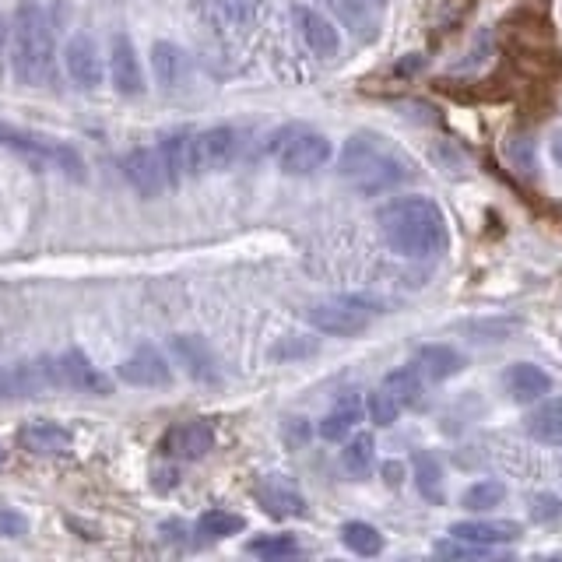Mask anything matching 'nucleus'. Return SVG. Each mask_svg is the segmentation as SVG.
<instances>
[{"label":"nucleus","instance_id":"4c0bfd02","mask_svg":"<svg viewBox=\"0 0 562 562\" xmlns=\"http://www.w3.org/2000/svg\"><path fill=\"white\" fill-rule=\"evenodd\" d=\"M552 155H555V162H559V166H562V137L552 145Z\"/></svg>","mask_w":562,"mask_h":562},{"label":"nucleus","instance_id":"39448f33","mask_svg":"<svg viewBox=\"0 0 562 562\" xmlns=\"http://www.w3.org/2000/svg\"><path fill=\"white\" fill-rule=\"evenodd\" d=\"M380 303L366 296H331L320 299L306 310V320H310L317 331L334 334V338H355L362 334L376 317H380Z\"/></svg>","mask_w":562,"mask_h":562},{"label":"nucleus","instance_id":"6ab92c4d","mask_svg":"<svg viewBox=\"0 0 562 562\" xmlns=\"http://www.w3.org/2000/svg\"><path fill=\"white\" fill-rule=\"evenodd\" d=\"M253 496H257V503L264 506L271 517H299V513L306 510L303 496H299V492L278 475L260 478L257 489H253Z\"/></svg>","mask_w":562,"mask_h":562},{"label":"nucleus","instance_id":"aec40b11","mask_svg":"<svg viewBox=\"0 0 562 562\" xmlns=\"http://www.w3.org/2000/svg\"><path fill=\"white\" fill-rule=\"evenodd\" d=\"M159 159L166 166L169 187H180L183 176L194 173V137L190 134H166L159 141Z\"/></svg>","mask_w":562,"mask_h":562},{"label":"nucleus","instance_id":"f03ea898","mask_svg":"<svg viewBox=\"0 0 562 562\" xmlns=\"http://www.w3.org/2000/svg\"><path fill=\"white\" fill-rule=\"evenodd\" d=\"M411 176V166L387 137L376 134H352L345 152H341V180L359 194L373 197L383 190L401 187Z\"/></svg>","mask_w":562,"mask_h":562},{"label":"nucleus","instance_id":"2eb2a0df","mask_svg":"<svg viewBox=\"0 0 562 562\" xmlns=\"http://www.w3.org/2000/svg\"><path fill=\"white\" fill-rule=\"evenodd\" d=\"M362 415H366V401H362V394L348 390V394H341L338 401H334V408L324 415V422H320V436L331 443L348 440V436L355 433V426L362 422Z\"/></svg>","mask_w":562,"mask_h":562},{"label":"nucleus","instance_id":"dca6fc26","mask_svg":"<svg viewBox=\"0 0 562 562\" xmlns=\"http://www.w3.org/2000/svg\"><path fill=\"white\" fill-rule=\"evenodd\" d=\"M18 447L39 457H57L71 450V433L64 426H57V422H43L39 418V422H25L18 429Z\"/></svg>","mask_w":562,"mask_h":562},{"label":"nucleus","instance_id":"cd10ccee","mask_svg":"<svg viewBox=\"0 0 562 562\" xmlns=\"http://www.w3.org/2000/svg\"><path fill=\"white\" fill-rule=\"evenodd\" d=\"M341 541L352 548L355 555H380L383 548V534L376 531L366 520H352V524L341 527Z\"/></svg>","mask_w":562,"mask_h":562},{"label":"nucleus","instance_id":"a211bd4d","mask_svg":"<svg viewBox=\"0 0 562 562\" xmlns=\"http://www.w3.org/2000/svg\"><path fill=\"white\" fill-rule=\"evenodd\" d=\"M520 534L524 531H520V524H513V520H461V524L450 527V538H461V541L485 545V548L510 545Z\"/></svg>","mask_w":562,"mask_h":562},{"label":"nucleus","instance_id":"5701e85b","mask_svg":"<svg viewBox=\"0 0 562 562\" xmlns=\"http://www.w3.org/2000/svg\"><path fill=\"white\" fill-rule=\"evenodd\" d=\"M527 436L545 447H562V397H552L527 415Z\"/></svg>","mask_w":562,"mask_h":562},{"label":"nucleus","instance_id":"393cba45","mask_svg":"<svg viewBox=\"0 0 562 562\" xmlns=\"http://www.w3.org/2000/svg\"><path fill=\"white\" fill-rule=\"evenodd\" d=\"M411 471H415V489L422 492V499L443 503V468L429 450H418L415 461H411Z\"/></svg>","mask_w":562,"mask_h":562},{"label":"nucleus","instance_id":"58836bf2","mask_svg":"<svg viewBox=\"0 0 562 562\" xmlns=\"http://www.w3.org/2000/svg\"><path fill=\"white\" fill-rule=\"evenodd\" d=\"M0 464H4V443H0Z\"/></svg>","mask_w":562,"mask_h":562},{"label":"nucleus","instance_id":"473e14b6","mask_svg":"<svg viewBox=\"0 0 562 562\" xmlns=\"http://www.w3.org/2000/svg\"><path fill=\"white\" fill-rule=\"evenodd\" d=\"M327 4H331L341 18H348V22H366V18L376 15L387 0H327Z\"/></svg>","mask_w":562,"mask_h":562},{"label":"nucleus","instance_id":"9b49d317","mask_svg":"<svg viewBox=\"0 0 562 562\" xmlns=\"http://www.w3.org/2000/svg\"><path fill=\"white\" fill-rule=\"evenodd\" d=\"M120 380L134 383V387H166L173 380V369H169L166 355L152 345H141L134 355L120 362Z\"/></svg>","mask_w":562,"mask_h":562},{"label":"nucleus","instance_id":"e433bc0d","mask_svg":"<svg viewBox=\"0 0 562 562\" xmlns=\"http://www.w3.org/2000/svg\"><path fill=\"white\" fill-rule=\"evenodd\" d=\"M4 43H8V22H4V15H0V50H4Z\"/></svg>","mask_w":562,"mask_h":562},{"label":"nucleus","instance_id":"c9c22d12","mask_svg":"<svg viewBox=\"0 0 562 562\" xmlns=\"http://www.w3.org/2000/svg\"><path fill=\"white\" fill-rule=\"evenodd\" d=\"M0 534H25V520L18 517V513H11V510H0Z\"/></svg>","mask_w":562,"mask_h":562},{"label":"nucleus","instance_id":"20e7f679","mask_svg":"<svg viewBox=\"0 0 562 562\" xmlns=\"http://www.w3.org/2000/svg\"><path fill=\"white\" fill-rule=\"evenodd\" d=\"M271 159L278 162L285 173L292 176H306V173H317L320 166H327L331 159V141L317 130L303 127V123H292V127H281L278 134L271 137V145H267Z\"/></svg>","mask_w":562,"mask_h":562},{"label":"nucleus","instance_id":"4be33fe9","mask_svg":"<svg viewBox=\"0 0 562 562\" xmlns=\"http://www.w3.org/2000/svg\"><path fill=\"white\" fill-rule=\"evenodd\" d=\"M152 71H155V81H159L166 92H173V88H180L183 81H187V53L180 50L176 43H155L152 46Z\"/></svg>","mask_w":562,"mask_h":562},{"label":"nucleus","instance_id":"f257e3e1","mask_svg":"<svg viewBox=\"0 0 562 562\" xmlns=\"http://www.w3.org/2000/svg\"><path fill=\"white\" fill-rule=\"evenodd\" d=\"M380 236L397 257L408 260H429L440 257L447 250V218H443L440 204L429 197H397V201L383 204L380 215Z\"/></svg>","mask_w":562,"mask_h":562},{"label":"nucleus","instance_id":"412c9836","mask_svg":"<svg viewBox=\"0 0 562 562\" xmlns=\"http://www.w3.org/2000/svg\"><path fill=\"white\" fill-rule=\"evenodd\" d=\"M415 369L426 376V380L440 383V380H450V376L461 373V369H464V355L457 352L454 345H426V348H418Z\"/></svg>","mask_w":562,"mask_h":562},{"label":"nucleus","instance_id":"ddd939ff","mask_svg":"<svg viewBox=\"0 0 562 562\" xmlns=\"http://www.w3.org/2000/svg\"><path fill=\"white\" fill-rule=\"evenodd\" d=\"M169 352H173V359L180 362V366L187 369L194 380H204V383H215L218 380V359H215V352H211L208 341L197 338V334H176V338L169 341Z\"/></svg>","mask_w":562,"mask_h":562},{"label":"nucleus","instance_id":"c756f323","mask_svg":"<svg viewBox=\"0 0 562 562\" xmlns=\"http://www.w3.org/2000/svg\"><path fill=\"white\" fill-rule=\"evenodd\" d=\"M250 555H260V559H289V555H299V541L292 534H264V538H253Z\"/></svg>","mask_w":562,"mask_h":562},{"label":"nucleus","instance_id":"7ed1b4c3","mask_svg":"<svg viewBox=\"0 0 562 562\" xmlns=\"http://www.w3.org/2000/svg\"><path fill=\"white\" fill-rule=\"evenodd\" d=\"M11 39H15V74L22 85H53L57 81V46H53L50 18L39 4L25 0L11 18Z\"/></svg>","mask_w":562,"mask_h":562},{"label":"nucleus","instance_id":"f704fd0d","mask_svg":"<svg viewBox=\"0 0 562 562\" xmlns=\"http://www.w3.org/2000/svg\"><path fill=\"white\" fill-rule=\"evenodd\" d=\"M317 352V345L313 341H296V338H285L278 348H274V359H299V355H313Z\"/></svg>","mask_w":562,"mask_h":562},{"label":"nucleus","instance_id":"0eeeda50","mask_svg":"<svg viewBox=\"0 0 562 562\" xmlns=\"http://www.w3.org/2000/svg\"><path fill=\"white\" fill-rule=\"evenodd\" d=\"M123 176L141 197H162L169 190L166 166L159 159V148H134L123 159Z\"/></svg>","mask_w":562,"mask_h":562},{"label":"nucleus","instance_id":"c85d7f7f","mask_svg":"<svg viewBox=\"0 0 562 562\" xmlns=\"http://www.w3.org/2000/svg\"><path fill=\"white\" fill-rule=\"evenodd\" d=\"M246 527V520L239 517V513H229V510H208L201 520H197V531L204 534V538L218 541V538H229V534H239Z\"/></svg>","mask_w":562,"mask_h":562},{"label":"nucleus","instance_id":"7c9ffc66","mask_svg":"<svg viewBox=\"0 0 562 562\" xmlns=\"http://www.w3.org/2000/svg\"><path fill=\"white\" fill-rule=\"evenodd\" d=\"M506 499V485L503 482H475L468 492H464V506L475 513L482 510H492V506H499Z\"/></svg>","mask_w":562,"mask_h":562},{"label":"nucleus","instance_id":"bb28decb","mask_svg":"<svg viewBox=\"0 0 562 562\" xmlns=\"http://www.w3.org/2000/svg\"><path fill=\"white\" fill-rule=\"evenodd\" d=\"M373 461H376V443L369 433H355L352 440L345 443V450H341V464H345V471L355 478H366L369 471H373Z\"/></svg>","mask_w":562,"mask_h":562},{"label":"nucleus","instance_id":"4468645a","mask_svg":"<svg viewBox=\"0 0 562 562\" xmlns=\"http://www.w3.org/2000/svg\"><path fill=\"white\" fill-rule=\"evenodd\" d=\"M64 67L71 74L74 85L81 88H99L102 85V57H99V46L92 43L88 36H74L64 50Z\"/></svg>","mask_w":562,"mask_h":562},{"label":"nucleus","instance_id":"f8f14e48","mask_svg":"<svg viewBox=\"0 0 562 562\" xmlns=\"http://www.w3.org/2000/svg\"><path fill=\"white\" fill-rule=\"evenodd\" d=\"M109 78L120 95L145 92V71H141V60H137V50L127 36H113V43H109Z\"/></svg>","mask_w":562,"mask_h":562},{"label":"nucleus","instance_id":"9d476101","mask_svg":"<svg viewBox=\"0 0 562 562\" xmlns=\"http://www.w3.org/2000/svg\"><path fill=\"white\" fill-rule=\"evenodd\" d=\"M215 447V429L204 422V418H190V422H180L166 433L162 440V450L176 461H201L208 450Z\"/></svg>","mask_w":562,"mask_h":562},{"label":"nucleus","instance_id":"72a5a7b5","mask_svg":"<svg viewBox=\"0 0 562 562\" xmlns=\"http://www.w3.org/2000/svg\"><path fill=\"white\" fill-rule=\"evenodd\" d=\"M531 517L538 524H552V520H562V499L552 496V492H538L531 499Z\"/></svg>","mask_w":562,"mask_h":562},{"label":"nucleus","instance_id":"a878e982","mask_svg":"<svg viewBox=\"0 0 562 562\" xmlns=\"http://www.w3.org/2000/svg\"><path fill=\"white\" fill-rule=\"evenodd\" d=\"M211 15L222 29L243 32L257 18V0H211Z\"/></svg>","mask_w":562,"mask_h":562},{"label":"nucleus","instance_id":"2f4dec72","mask_svg":"<svg viewBox=\"0 0 562 562\" xmlns=\"http://www.w3.org/2000/svg\"><path fill=\"white\" fill-rule=\"evenodd\" d=\"M366 415L373 418L376 426H394L397 415H401V404H397L394 397L380 387V390H373V394L366 397Z\"/></svg>","mask_w":562,"mask_h":562},{"label":"nucleus","instance_id":"f3484780","mask_svg":"<svg viewBox=\"0 0 562 562\" xmlns=\"http://www.w3.org/2000/svg\"><path fill=\"white\" fill-rule=\"evenodd\" d=\"M503 387L513 401L527 404V401H538V397L552 394V376L541 366H534V362H513L503 373Z\"/></svg>","mask_w":562,"mask_h":562},{"label":"nucleus","instance_id":"6e6552de","mask_svg":"<svg viewBox=\"0 0 562 562\" xmlns=\"http://www.w3.org/2000/svg\"><path fill=\"white\" fill-rule=\"evenodd\" d=\"M292 22H296L299 39L310 46L313 57H320V60L338 57L341 36H338V29H334L331 18L320 15L317 8H306V4H299V8H292Z\"/></svg>","mask_w":562,"mask_h":562},{"label":"nucleus","instance_id":"423d86ee","mask_svg":"<svg viewBox=\"0 0 562 562\" xmlns=\"http://www.w3.org/2000/svg\"><path fill=\"white\" fill-rule=\"evenodd\" d=\"M239 159V134L232 127H211L194 137V173H222Z\"/></svg>","mask_w":562,"mask_h":562},{"label":"nucleus","instance_id":"1a4fd4ad","mask_svg":"<svg viewBox=\"0 0 562 562\" xmlns=\"http://www.w3.org/2000/svg\"><path fill=\"white\" fill-rule=\"evenodd\" d=\"M53 369H57V380L64 383V387L81 390V394L106 397L109 390H113V380H109L99 366H92V359H88L85 352H78V348H71V352L60 355Z\"/></svg>","mask_w":562,"mask_h":562},{"label":"nucleus","instance_id":"b1692460","mask_svg":"<svg viewBox=\"0 0 562 562\" xmlns=\"http://www.w3.org/2000/svg\"><path fill=\"white\" fill-rule=\"evenodd\" d=\"M380 387L387 390L401 408H418V404H422V394H426V376L418 373L415 366H401L383 376Z\"/></svg>","mask_w":562,"mask_h":562}]
</instances>
